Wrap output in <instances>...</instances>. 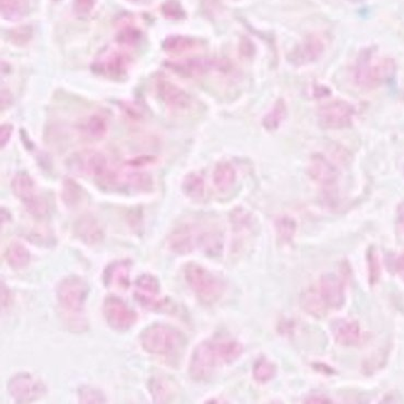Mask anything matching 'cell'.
<instances>
[{
  "mask_svg": "<svg viewBox=\"0 0 404 404\" xmlns=\"http://www.w3.org/2000/svg\"><path fill=\"white\" fill-rule=\"evenodd\" d=\"M395 71L397 66L393 58L378 56L373 49H366L356 63L354 79L363 89H375L393 79Z\"/></svg>",
  "mask_w": 404,
  "mask_h": 404,
  "instance_id": "obj_1",
  "label": "cell"
},
{
  "mask_svg": "<svg viewBox=\"0 0 404 404\" xmlns=\"http://www.w3.org/2000/svg\"><path fill=\"white\" fill-rule=\"evenodd\" d=\"M140 343L149 354L168 358L182 352L186 339L180 330L172 326L153 323L141 332Z\"/></svg>",
  "mask_w": 404,
  "mask_h": 404,
  "instance_id": "obj_2",
  "label": "cell"
},
{
  "mask_svg": "<svg viewBox=\"0 0 404 404\" xmlns=\"http://www.w3.org/2000/svg\"><path fill=\"white\" fill-rule=\"evenodd\" d=\"M184 278L190 290L204 304H214L224 294L225 284L221 278L196 262L185 266Z\"/></svg>",
  "mask_w": 404,
  "mask_h": 404,
  "instance_id": "obj_3",
  "label": "cell"
},
{
  "mask_svg": "<svg viewBox=\"0 0 404 404\" xmlns=\"http://www.w3.org/2000/svg\"><path fill=\"white\" fill-rule=\"evenodd\" d=\"M89 293V284L81 276H66L57 285V301L65 315H80L83 311Z\"/></svg>",
  "mask_w": 404,
  "mask_h": 404,
  "instance_id": "obj_4",
  "label": "cell"
},
{
  "mask_svg": "<svg viewBox=\"0 0 404 404\" xmlns=\"http://www.w3.org/2000/svg\"><path fill=\"white\" fill-rule=\"evenodd\" d=\"M217 361L221 360L217 356L215 342L210 340L200 342L194 348L190 356L188 368L190 378L198 383L209 380L214 373Z\"/></svg>",
  "mask_w": 404,
  "mask_h": 404,
  "instance_id": "obj_5",
  "label": "cell"
},
{
  "mask_svg": "<svg viewBox=\"0 0 404 404\" xmlns=\"http://www.w3.org/2000/svg\"><path fill=\"white\" fill-rule=\"evenodd\" d=\"M11 190L31 214L43 217L48 212L46 201L38 194L36 182L28 173L20 172L16 174L11 180Z\"/></svg>",
  "mask_w": 404,
  "mask_h": 404,
  "instance_id": "obj_6",
  "label": "cell"
},
{
  "mask_svg": "<svg viewBox=\"0 0 404 404\" xmlns=\"http://www.w3.org/2000/svg\"><path fill=\"white\" fill-rule=\"evenodd\" d=\"M8 393L16 403H33L44 397L46 385L29 373L14 375L8 383Z\"/></svg>",
  "mask_w": 404,
  "mask_h": 404,
  "instance_id": "obj_7",
  "label": "cell"
},
{
  "mask_svg": "<svg viewBox=\"0 0 404 404\" xmlns=\"http://www.w3.org/2000/svg\"><path fill=\"white\" fill-rule=\"evenodd\" d=\"M103 316L106 323L117 332H126L138 319L136 311L116 295H108L104 299Z\"/></svg>",
  "mask_w": 404,
  "mask_h": 404,
  "instance_id": "obj_8",
  "label": "cell"
},
{
  "mask_svg": "<svg viewBox=\"0 0 404 404\" xmlns=\"http://www.w3.org/2000/svg\"><path fill=\"white\" fill-rule=\"evenodd\" d=\"M69 170L78 175L102 178L108 173V160L95 150H83L75 153L67 161Z\"/></svg>",
  "mask_w": 404,
  "mask_h": 404,
  "instance_id": "obj_9",
  "label": "cell"
},
{
  "mask_svg": "<svg viewBox=\"0 0 404 404\" xmlns=\"http://www.w3.org/2000/svg\"><path fill=\"white\" fill-rule=\"evenodd\" d=\"M356 110L346 100H332L319 108L318 120L323 128L343 129L351 126Z\"/></svg>",
  "mask_w": 404,
  "mask_h": 404,
  "instance_id": "obj_10",
  "label": "cell"
},
{
  "mask_svg": "<svg viewBox=\"0 0 404 404\" xmlns=\"http://www.w3.org/2000/svg\"><path fill=\"white\" fill-rule=\"evenodd\" d=\"M168 68L182 77L192 78L204 75L211 71H225L229 68L227 59L197 57L182 61H170Z\"/></svg>",
  "mask_w": 404,
  "mask_h": 404,
  "instance_id": "obj_11",
  "label": "cell"
},
{
  "mask_svg": "<svg viewBox=\"0 0 404 404\" xmlns=\"http://www.w3.org/2000/svg\"><path fill=\"white\" fill-rule=\"evenodd\" d=\"M325 52V44L319 36H309L301 41L288 55V61L296 67L309 65L321 58Z\"/></svg>",
  "mask_w": 404,
  "mask_h": 404,
  "instance_id": "obj_12",
  "label": "cell"
},
{
  "mask_svg": "<svg viewBox=\"0 0 404 404\" xmlns=\"http://www.w3.org/2000/svg\"><path fill=\"white\" fill-rule=\"evenodd\" d=\"M318 293L328 309H340L346 303V289L339 276L333 274H323L318 285Z\"/></svg>",
  "mask_w": 404,
  "mask_h": 404,
  "instance_id": "obj_13",
  "label": "cell"
},
{
  "mask_svg": "<svg viewBox=\"0 0 404 404\" xmlns=\"http://www.w3.org/2000/svg\"><path fill=\"white\" fill-rule=\"evenodd\" d=\"M307 173L314 182L326 188L332 187L338 180V170L323 155H311L307 166Z\"/></svg>",
  "mask_w": 404,
  "mask_h": 404,
  "instance_id": "obj_14",
  "label": "cell"
},
{
  "mask_svg": "<svg viewBox=\"0 0 404 404\" xmlns=\"http://www.w3.org/2000/svg\"><path fill=\"white\" fill-rule=\"evenodd\" d=\"M76 237L87 246L98 245L104 239V229L95 217L82 215L73 227Z\"/></svg>",
  "mask_w": 404,
  "mask_h": 404,
  "instance_id": "obj_15",
  "label": "cell"
},
{
  "mask_svg": "<svg viewBox=\"0 0 404 404\" xmlns=\"http://www.w3.org/2000/svg\"><path fill=\"white\" fill-rule=\"evenodd\" d=\"M160 100L172 110H185L190 108L192 100L184 90L166 80H160L157 84Z\"/></svg>",
  "mask_w": 404,
  "mask_h": 404,
  "instance_id": "obj_16",
  "label": "cell"
},
{
  "mask_svg": "<svg viewBox=\"0 0 404 404\" xmlns=\"http://www.w3.org/2000/svg\"><path fill=\"white\" fill-rule=\"evenodd\" d=\"M332 334L334 340L341 346H353L360 342L361 327L356 321L340 319L332 325Z\"/></svg>",
  "mask_w": 404,
  "mask_h": 404,
  "instance_id": "obj_17",
  "label": "cell"
},
{
  "mask_svg": "<svg viewBox=\"0 0 404 404\" xmlns=\"http://www.w3.org/2000/svg\"><path fill=\"white\" fill-rule=\"evenodd\" d=\"M168 247L177 255H187L195 249L194 231L190 225L176 227L168 237Z\"/></svg>",
  "mask_w": 404,
  "mask_h": 404,
  "instance_id": "obj_18",
  "label": "cell"
},
{
  "mask_svg": "<svg viewBox=\"0 0 404 404\" xmlns=\"http://www.w3.org/2000/svg\"><path fill=\"white\" fill-rule=\"evenodd\" d=\"M147 387L155 403H172L177 393L175 383L165 377H152L150 379Z\"/></svg>",
  "mask_w": 404,
  "mask_h": 404,
  "instance_id": "obj_19",
  "label": "cell"
},
{
  "mask_svg": "<svg viewBox=\"0 0 404 404\" xmlns=\"http://www.w3.org/2000/svg\"><path fill=\"white\" fill-rule=\"evenodd\" d=\"M129 63V57L124 53L113 52L98 63V69L110 77H122L126 75Z\"/></svg>",
  "mask_w": 404,
  "mask_h": 404,
  "instance_id": "obj_20",
  "label": "cell"
},
{
  "mask_svg": "<svg viewBox=\"0 0 404 404\" xmlns=\"http://www.w3.org/2000/svg\"><path fill=\"white\" fill-rule=\"evenodd\" d=\"M129 266L130 264L128 261H117L110 264L104 271V283L106 286L114 284L123 289L128 288L130 284Z\"/></svg>",
  "mask_w": 404,
  "mask_h": 404,
  "instance_id": "obj_21",
  "label": "cell"
},
{
  "mask_svg": "<svg viewBox=\"0 0 404 404\" xmlns=\"http://www.w3.org/2000/svg\"><path fill=\"white\" fill-rule=\"evenodd\" d=\"M199 247L210 257H217L222 254L223 248H224V242H223V235L217 229H210V231L202 232L198 237Z\"/></svg>",
  "mask_w": 404,
  "mask_h": 404,
  "instance_id": "obj_22",
  "label": "cell"
},
{
  "mask_svg": "<svg viewBox=\"0 0 404 404\" xmlns=\"http://www.w3.org/2000/svg\"><path fill=\"white\" fill-rule=\"evenodd\" d=\"M237 182V171L229 162H221L215 166L213 172V182L220 192H227Z\"/></svg>",
  "mask_w": 404,
  "mask_h": 404,
  "instance_id": "obj_23",
  "label": "cell"
},
{
  "mask_svg": "<svg viewBox=\"0 0 404 404\" xmlns=\"http://www.w3.org/2000/svg\"><path fill=\"white\" fill-rule=\"evenodd\" d=\"M8 266L14 270H21L30 264L31 255L28 248L22 244L14 243L8 246L5 254Z\"/></svg>",
  "mask_w": 404,
  "mask_h": 404,
  "instance_id": "obj_24",
  "label": "cell"
},
{
  "mask_svg": "<svg viewBox=\"0 0 404 404\" xmlns=\"http://www.w3.org/2000/svg\"><path fill=\"white\" fill-rule=\"evenodd\" d=\"M214 342L217 356L222 362L227 363V364L239 360L243 354V346L237 340L222 339L220 341Z\"/></svg>",
  "mask_w": 404,
  "mask_h": 404,
  "instance_id": "obj_25",
  "label": "cell"
},
{
  "mask_svg": "<svg viewBox=\"0 0 404 404\" xmlns=\"http://www.w3.org/2000/svg\"><path fill=\"white\" fill-rule=\"evenodd\" d=\"M286 113H288V108H286L284 100L279 98L274 103V105L272 106L270 112L264 117L262 125H264L266 130H276L282 124L283 120H285Z\"/></svg>",
  "mask_w": 404,
  "mask_h": 404,
  "instance_id": "obj_26",
  "label": "cell"
},
{
  "mask_svg": "<svg viewBox=\"0 0 404 404\" xmlns=\"http://www.w3.org/2000/svg\"><path fill=\"white\" fill-rule=\"evenodd\" d=\"M182 190L188 198L199 200L204 196L206 190L204 178L196 173L188 174L182 180Z\"/></svg>",
  "mask_w": 404,
  "mask_h": 404,
  "instance_id": "obj_27",
  "label": "cell"
},
{
  "mask_svg": "<svg viewBox=\"0 0 404 404\" xmlns=\"http://www.w3.org/2000/svg\"><path fill=\"white\" fill-rule=\"evenodd\" d=\"M82 188L75 180L66 178L63 182V190H61V198L63 204L67 208L75 209L81 204Z\"/></svg>",
  "mask_w": 404,
  "mask_h": 404,
  "instance_id": "obj_28",
  "label": "cell"
},
{
  "mask_svg": "<svg viewBox=\"0 0 404 404\" xmlns=\"http://www.w3.org/2000/svg\"><path fill=\"white\" fill-rule=\"evenodd\" d=\"M198 46V41L188 36H173L166 38L163 48L168 53H184Z\"/></svg>",
  "mask_w": 404,
  "mask_h": 404,
  "instance_id": "obj_29",
  "label": "cell"
},
{
  "mask_svg": "<svg viewBox=\"0 0 404 404\" xmlns=\"http://www.w3.org/2000/svg\"><path fill=\"white\" fill-rule=\"evenodd\" d=\"M274 227H276L278 239L282 243H290L294 239L297 224L296 221L293 217H289V215L279 217L274 222Z\"/></svg>",
  "mask_w": 404,
  "mask_h": 404,
  "instance_id": "obj_30",
  "label": "cell"
},
{
  "mask_svg": "<svg viewBox=\"0 0 404 404\" xmlns=\"http://www.w3.org/2000/svg\"><path fill=\"white\" fill-rule=\"evenodd\" d=\"M276 367L274 363L261 358L252 367V377L257 383H266L276 377Z\"/></svg>",
  "mask_w": 404,
  "mask_h": 404,
  "instance_id": "obj_31",
  "label": "cell"
},
{
  "mask_svg": "<svg viewBox=\"0 0 404 404\" xmlns=\"http://www.w3.org/2000/svg\"><path fill=\"white\" fill-rule=\"evenodd\" d=\"M301 303H303L305 311L311 315L316 316V317H323L325 315L326 309H328L321 297L319 296L318 291L317 292L309 291L301 299Z\"/></svg>",
  "mask_w": 404,
  "mask_h": 404,
  "instance_id": "obj_32",
  "label": "cell"
},
{
  "mask_svg": "<svg viewBox=\"0 0 404 404\" xmlns=\"http://www.w3.org/2000/svg\"><path fill=\"white\" fill-rule=\"evenodd\" d=\"M120 184H126L127 187L139 192H150L153 187L152 177L143 173L129 174Z\"/></svg>",
  "mask_w": 404,
  "mask_h": 404,
  "instance_id": "obj_33",
  "label": "cell"
},
{
  "mask_svg": "<svg viewBox=\"0 0 404 404\" xmlns=\"http://www.w3.org/2000/svg\"><path fill=\"white\" fill-rule=\"evenodd\" d=\"M108 126L106 120L103 117L94 115L88 120L87 124L84 126V131L87 133L90 138L100 139L103 138L108 133Z\"/></svg>",
  "mask_w": 404,
  "mask_h": 404,
  "instance_id": "obj_34",
  "label": "cell"
},
{
  "mask_svg": "<svg viewBox=\"0 0 404 404\" xmlns=\"http://www.w3.org/2000/svg\"><path fill=\"white\" fill-rule=\"evenodd\" d=\"M79 403L82 404H102L106 403V397L103 391L94 388L91 385H82L78 391Z\"/></svg>",
  "mask_w": 404,
  "mask_h": 404,
  "instance_id": "obj_35",
  "label": "cell"
},
{
  "mask_svg": "<svg viewBox=\"0 0 404 404\" xmlns=\"http://www.w3.org/2000/svg\"><path fill=\"white\" fill-rule=\"evenodd\" d=\"M367 269H368V279L371 285H375L378 282L381 276L380 258L376 248H369L367 252Z\"/></svg>",
  "mask_w": 404,
  "mask_h": 404,
  "instance_id": "obj_36",
  "label": "cell"
},
{
  "mask_svg": "<svg viewBox=\"0 0 404 404\" xmlns=\"http://www.w3.org/2000/svg\"><path fill=\"white\" fill-rule=\"evenodd\" d=\"M136 288L139 292L149 295H159L161 292V283L152 274H143L137 278Z\"/></svg>",
  "mask_w": 404,
  "mask_h": 404,
  "instance_id": "obj_37",
  "label": "cell"
},
{
  "mask_svg": "<svg viewBox=\"0 0 404 404\" xmlns=\"http://www.w3.org/2000/svg\"><path fill=\"white\" fill-rule=\"evenodd\" d=\"M0 9L4 19L16 21L22 16V5L20 0H0Z\"/></svg>",
  "mask_w": 404,
  "mask_h": 404,
  "instance_id": "obj_38",
  "label": "cell"
},
{
  "mask_svg": "<svg viewBox=\"0 0 404 404\" xmlns=\"http://www.w3.org/2000/svg\"><path fill=\"white\" fill-rule=\"evenodd\" d=\"M33 38V30L30 26H21L12 29L8 33V38L16 46H24Z\"/></svg>",
  "mask_w": 404,
  "mask_h": 404,
  "instance_id": "obj_39",
  "label": "cell"
},
{
  "mask_svg": "<svg viewBox=\"0 0 404 404\" xmlns=\"http://www.w3.org/2000/svg\"><path fill=\"white\" fill-rule=\"evenodd\" d=\"M162 14L165 18L172 20H180L185 18L186 14L182 9V5L178 3L177 0H167L162 5Z\"/></svg>",
  "mask_w": 404,
  "mask_h": 404,
  "instance_id": "obj_40",
  "label": "cell"
},
{
  "mask_svg": "<svg viewBox=\"0 0 404 404\" xmlns=\"http://www.w3.org/2000/svg\"><path fill=\"white\" fill-rule=\"evenodd\" d=\"M140 31L136 28H125L120 31V34L117 36V40L120 44L127 45V46H133L140 41Z\"/></svg>",
  "mask_w": 404,
  "mask_h": 404,
  "instance_id": "obj_41",
  "label": "cell"
},
{
  "mask_svg": "<svg viewBox=\"0 0 404 404\" xmlns=\"http://www.w3.org/2000/svg\"><path fill=\"white\" fill-rule=\"evenodd\" d=\"M95 0H75L73 9L79 16H87L93 10Z\"/></svg>",
  "mask_w": 404,
  "mask_h": 404,
  "instance_id": "obj_42",
  "label": "cell"
},
{
  "mask_svg": "<svg viewBox=\"0 0 404 404\" xmlns=\"http://www.w3.org/2000/svg\"><path fill=\"white\" fill-rule=\"evenodd\" d=\"M12 130L14 129H12L11 125L6 124L0 127V145H1V147H5L7 143H9Z\"/></svg>",
  "mask_w": 404,
  "mask_h": 404,
  "instance_id": "obj_43",
  "label": "cell"
},
{
  "mask_svg": "<svg viewBox=\"0 0 404 404\" xmlns=\"http://www.w3.org/2000/svg\"><path fill=\"white\" fill-rule=\"evenodd\" d=\"M155 157H138L136 159L130 160L128 162V165L133 166V167H141V166L150 165V164H153L155 162Z\"/></svg>",
  "mask_w": 404,
  "mask_h": 404,
  "instance_id": "obj_44",
  "label": "cell"
},
{
  "mask_svg": "<svg viewBox=\"0 0 404 404\" xmlns=\"http://www.w3.org/2000/svg\"><path fill=\"white\" fill-rule=\"evenodd\" d=\"M10 299H11V293L7 285L1 282V306L7 307L9 305Z\"/></svg>",
  "mask_w": 404,
  "mask_h": 404,
  "instance_id": "obj_45",
  "label": "cell"
},
{
  "mask_svg": "<svg viewBox=\"0 0 404 404\" xmlns=\"http://www.w3.org/2000/svg\"><path fill=\"white\" fill-rule=\"evenodd\" d=\"M395 270H397V274H399L400 278L404 281V252H402L401 255L395 262Z\"/></svg>",
  "mask_w": 404,
  "mask_h": 404,
  "instance_id": "obj_46",
  "label": "cell"
},
{
  "mask_svg": "<svg viewBox=\"0 0 404 404\" xmlns=\"http://www.w3.org/2000/svg\"><path fill=\"white\" fill-rule=\"evenodd\" d=\"M305 403H311V404H326V403H331V400L328 399V398L319 397V395H313V397H309V399L305 401Z\"/></svg>",
  "mask_w": 404,
  "mask_h": 404,
  "instance_id": "obj_47",
  "label": "cell"
},
{
  "mask_svg": "<svg viewBox=\"0 0 404 404\" xmlns=\"http://www.w3.org/2000/svg\"><path fill=\"white\" fill-rule=\"evenodd\" d=\"M400 220H401L402 225L404 227V210H401V214H400Z\"/></svg>",
  "mask_w": 404,
  "mask_h": 404,
  "instance_id": "obj_48",
  "label": "cell"
},
{
  "mask_svg": "<svg viewBox=\"0 0 404 404\" xmlns=\"http://www.w3.org/2000/svg\"><path fill=\"white\" fill-rule=\"evenodd\" d=\"M351 1H353V3H361L363 0H351Z\"/></svg>",
  "mask_w": 404,
  "mask_h": 404,
  "instance_id": "obj_49",
  "label": "cell"
},
{
  "mask_svg": "<svg viewBox=\"0 0 404 404\" xmlns=\"http://www.w3.org/2000/svg\"><path fill=\"white\" fill-rule=\"evenodd\" d=\"M131 1H137V0H131Z\"/></svg>",
  "mask_w": 404,
  "mask_h": 404,
  "instance_id": "obj_50",
  "label": "cell"
}]
</instances>
